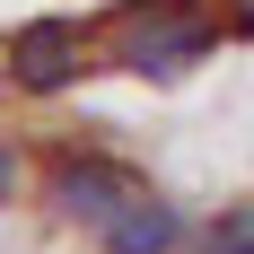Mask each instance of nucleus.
<instances>
[{"label": "nucleus", "instance_id": "1", "mask_svg": "<svg viewBox=\"0 0 254 254\" xmlns=\"http://www.w3.org/2000/svg\"><path fill=\"white\" fill-rule=\"evenodd\" d=\"M219 44H228L219 0H114L97 18V62L140 88H184Z\"/></svg>", "mask_w": 254, "mask_h": 254}, {"label": "nucleus", "instance_id": "2", "mask_svg": "<svg viewBox=\"0 0 254 254\" xmlns=\"http://www.w3.org/2000/svg\"><path fill=\"white\" fill-rule=\"evenodd\" d=\"M140 184H149V176H140L123 149H105V140H53V149H35V202H44L53 228L97 237Z\"/></svg>", "mask_w": 254, "mask_h": 254}, {"label": "nucleus", "instance_id": "3", "mask_svg": "<svg viewBox=\"0 0 254 254\" xmlns=\"http://www.w3.org/2000/svg\"><path fill=\"white\" fill-rule=\"evenodd\" d=\"M88 70H105L97 62V18H62V9H44V18H26L0 35V88L26 105H53L70 97Z\"/></svg>", "mask_w": 254, "mask_h": 254}, {"label": "nucleus", "instance_id": "4", "mask_svg": "<svg viewBox=\"0 0 254 254\" xmlns=\"http://www.w3.org/2000/svg\"><path fill=\"white\" fill-rule=\"evenodd\" d=\"M88 246H97V254H184V246H193V210L167 202L158 184H140V193H131Z\"/></svg>", "mask_w": 254, "mask_h": 254}, {"label": "nucleus", "instance_id": "5", "mask_svg": "<svg viewBox=\"0 0 254 254\" xmlns=\"http://www.w3.org/2000/svg\"><path fill=\"white\" fill-rule=\"evenodd\" d=\"M184 254H254V210H210V219H193V246Z\"/></svg>", "mask_w": 254, "mask_h": 254}, {"label": "nucleus", "instance_id": "6", "mask_svg": "<svg viewBox=\"0 0 254 254\" xmlns=\"http://www.w3.org/2000/svg\"><path fill=\"white\" fill-rule=\"evenodd\" d=\"M26 193H35V149L0 131V202H26Z\"/></svg>", "mask_w": 254, "mask_h": 254}, {"label": "nucleus", "instance_id": "7", "mask_svg": "<svg viewBox=\"0 0 254 254\" xmlns=\"http://www.w3.org/2000/svg\"><path fill=\"white\" fill-rule=\"evenodd\" d=\"M219 26H228V35H246V44H254V0H219Z\"/></svg>", "mask_w": 254, "mask_h": 254}, {"label": "nucleus", "instance_id": "8", "mask_svg": "<svg viewBox=\"0 0 254 254\" xmlns=\"http://www.w3.org/2000/svg\"><path fill=\"white\" fill-rule=\"evenodd\" d=\"M0 97H9V88H0Z\"/></svg>", "mask_w": 254, "mask_h": 254}]
</instances>
